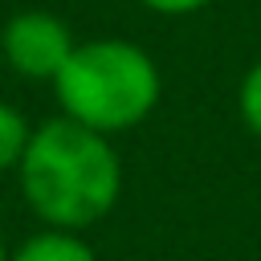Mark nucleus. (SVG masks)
I'll list each match as a JSON object with an SVG mask.
<instances>
[{"label":"nucleus","instance_id":"obj_5","mask_svg":"<svg viewBox=\"0 0 261 261\" xmlns=\"http://www.w3.org/2000/svg\"><path fill=\"white\" fill-rule=\"evenodd\" d=\"M29 139H33L29 118L12 102H0V171H16L20 167V159L29 151Z\"/></svg>","mask_w":261,"mask_h":261},{"label":"nucleus","instance_id":"obj_2","mask_svg":"<svg viewBox=\"0 0 261 261\" xmlns=\"http://www.w3.org/2000/svg\"><path fill=\"white\" fill-rule=\"evenodd\" d=\"M53 94L61 118L110 139L155 114L163 77L143 45L126 37H94L73 49L69 65L53 82Z\"/></svg>","mask_w":261,"mask_h":261},{"label":"nucleus","instance_id":"obj_6","mask_svg":"<svg viewBox=\"0 0 261 261\" xmlns=\"http://www.w3.org/2000/svg\"><path fill=\"white\" fill-rule=\"evenodd\" d=\"M237 110H241V122L261 139V61L245 69L241 90H237Z\"/></svg>","mask_w":261,"mask_h":261},{"label":"nucleus","instance_id":"obj_7","mask_svg":"<svg viewBox=\"0 0 261 261\" xmlns=\"http://www.w3.org/2000/svg\"><path fill=\"white\" fill-rule=\"evenodd\" d=\"M139 4L151 8V12H159V16H192V12L208 8L212 0H139Z\"/></svg>","mask_w":261,"mask_h":261},{"label":"nucleus","instance_id":"obj_3","mask_svg":"<svg viewBox=\"0 0 261 261\" xmlns=\"http://www.w3.org/2000/svg\"><path fill=\"white\" fill-rule=\"evenodd\" d=\"M82 41L73 37V29L49 12V8H20L0 24V53H4V69H12L24 82H57L61 69L69 65L73 49Z\"/></svg>","mask_w":261,"mask_h":261},{"label":"nucleus","instance_id":"obj_8","mask_svg":"<svg viewBox=\"0 0 261 261\" xmlns=\"http://www.w3.org/2000/svg\"><path fill=\"white\" fill-rule=\"evenodd\" d=\"M0 261H8V245H4V237H0Z\"/></svg>","mask_w":261,"mask_h":261},{"label":"nucleus","instance_id":"obj_4","mask_svg":"<svg viewBox=\"0 0 261 261\" xmlns=\"http://www.w3.org/2000/svg\"><path fill=\"white\" fill-rule=\"evenodd\" d=\"M8 261H98L94 249L82 241V232H61V228H41L29 241H20Z\"/></svg>","mask_w":261,"mask_h":261},{"label":"nucleus","instance_id":"obj_1","mask_svg":"<svg viewBox=\"0 0 261 261\" xmlns=\"http://www.w3.org/2000/svg\"><path fill=\"white\" fill-rule=\"evenodd\" d=\"M16 179L24 204L45 228L86 232L114 212L122 196V159L106 135L57 114L33 126Z\"/></svg>","mask_w":261,"mask_h":261},{"label":"nucleus","instance_id":"obj_9","mask_svg":"<svg viewBox=\"0 0 261 261\" xmlns=\"http://www.w3.org/2000/svg\"><path fill=\"white\" fill-rule=\"evenodd\" d=\"M0 73H4V53H0Z\"/></svg>","mask_w":261,"mask_h":261}]
</instances>
